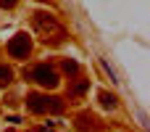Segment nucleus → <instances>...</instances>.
Here are the masks:
<instances>
[{
  "mask_svg": "<svg viewBox=\"0 0 150 132\" xmlns=\"http://www.w3.org/2000/svg\"><path fill=\"white\" fill-rule=\"evenodd\" d=\"M32 26H34V32L45 40V42H50V45H61L63 40H66V29L50 16V13H34L32 16Z\"/></svg>",
  "mask_w": 150,
  "mask_h": 132,
  "instance_id": "f257e3e1",
  "label": "nucleus"
},
{
  "mask_svg": "<svg viewBox=\"0 0 150 132\" xmlns=\"http://www.w3.org/2000/svg\"><path fill=\"white\" fill-rule=\"evenodd\" d=\"M29 53H32V40L24 32H18L16 37H11V42H8V56L11 58H26Z\"/></svg>",
  "mask_w": 150,
  "mask_h": 132,
  "instance_id": "f03ea898",
  "label": "nucleus"
},
{
  "mask_svg": "<svg viewBox=\"0 0 150 132\" xmlns=\"http://www.w3.org/2000/svg\"><path fill=\"white\" fill-rule=\"evenodd\" d=\"M32 79H34L37 85H42V87H55V85H58V74H55V69H50L47 64H40V66H34V71H32Z\"/></svg>",
  "mask_w": 150,
  "mask_h": 132,
  "instance_id": "7ed1b4c3",
  "label": "nucleus"
},
{
  "mask_svg": "<svg viewBox=\"0 0 150 132\" xmlns=\"http://www.w3.org/2000/svg\"><path fill=\"white\" fill-rule=\"evenodd\" d=\"M76 130L79 132H95L98 130V119L92 114H79L76 116Z\"/></svg>",
  "mask_w": 150,
  "mask_h": 132,
  "instance_id": "20e7f679",
  "label": "nucleus"
},
{
  "mask_svg": "<svg viewBox=\"0 0 150 132\" xmlns=\"http://www.w3.org/2000/svg\"><path fill=\"white\" fill-rule=\"evenodd\" d=\"M45 95H37V93H32V95H26V108L32 111V114H45Z\"/></svg>",
  "mask_w": 150,
  "mask_h": 132,
  "instance_id": "39448f33",
  "label": "nucleus"
},
{
  "mask_svg": "<svg viewBox=\"0 0 150 132\" xmlns=\"http://www.w3.org/2000/svg\"><path fill=\"white\" fill-rule=\"evenodd\" d=\"M45 111L61 114V111H63V101H61V98H47V101H45Z\"/></svg>",
  "mask_w": 150,
  "mask_h": 132,
  "instance_id": "423d86ee",
  "label": "nucleus"
},
{
  "mask_svg": "<svg viewBox=\"0 0 150 132\" xmlns=\"http://www.w3.org/2000/svg\"><path fill=\"white\" fill-rule=\"evenodd\" d=\"M87 90H90V79H79L71 85V95H84Z\"/></svg>",
  "mask_w": 150,
  "mask_h": 132,
  "instance_id": "0eeeda50",
  "label": "nucleus"
},
{
  "mask_svg": "<svg viewBox=\"0 0 150 132\" xmlns=\"http://www.w3.org/2000/svg\"><path fill=\"white\" fill-rule=\"evenodd\" d=\"M13 79V71H11V66H3L0 64V85H8Z\"/></svg>",
  "mask_w": 150,
  "mask_h": 132,
  "instance_id": "6e6552de",
  "label": "nucleus"
},
{
  "mask_svg": "<svg viewBox=\"0 0 150 132\" xmlns=\"http://www.w3.org/2000/svg\"><path fill=\"white\" fill-rule=\"evenodd\" d=\"M63 71H66V74H76V71H79V64H76L74 58H66V61H63Z\"/></svg>",
  "mask_w": 150,
  "mask_h": 132,
  "instance_id": "1a4fd4ad",
  "label": "nucleus"
},
{
  "mask_svg": "<svg viewBox=\"0 0 150 132\" xmlns=\"http://www.w3.org/2000/svg\"><path fill=\"white\" fill-rule=\"evenodd\" d=\"M100 103H103L105 108H113V106H116V95H111V93H100Z\"/></svg>",
  "mask_w": 150,
  "mask_h": 132,
  "instance_id": "9d476101",
  "label": "nucleus"
},
{
  "mask_svg": "<svg viewBox=\"0 0 150 132\" xmlns=\"http://www.w3.org/2000/svg\"><path fill=\"white\" fill-rule=\"evenodd\" d=\"M100 66H103V69H105V74H108V77H111V82H113V85H116V82H119V79H116V71H113V66H111V64H108V61H105V58H100Z\"/></svg>",
  "mask_w": 150,
  "mask_h": 132,
  "instance_id": "9b49d317",
  "label": "nucleus"
},
{
  "mask_svg": "<svg viewBox=\"0 0 150 132\" xmlns=\"http://www.w3.org/2000/svg\"><path fill=\"white\" fill-rule=\"evenodd\" d=\"M0 5H3V8H13V5H16V0H0Z\"/></svg>",
  "mask_w": 150,
  "mask_h": 132,
  "instance_id": "f8f14e48",
  "label": "nucleus"
}]
</instances>
